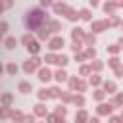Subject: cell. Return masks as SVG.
Wrapping results in <instances>:
<instances>
[{
	"mask_svg": "<svg viewBox=\"0 0 123 123\" xmlns=\"http://www.w3.org/2000/svg\"><path fill=\"white\" fill-rule=\"evenodd\" d=\"M40 21H44V15H42L40 10H31V12H27V25H29V27H37Z\"/></svg>",
	"mask_w": 123,
	"mask_h": 123,
	"instance_id": "1",
	"label": "cell"
},
{
	"mask_svg": "<svg viewBox=\"0 0 123 123\" xmlns=\"http://www.w3.org/2000/svg\"><path fill=\"white\" fill-rule=\"evenodd\" d=\"M62 46H63V38L58 37V38H52V40H50V48H52V50H60Z\"/></svg>",
	"mask_w": 123,
	"mask_h": 123,
	"instance_id": "2",
	"label": "cell"
},
{
	"mask_svg": "<svg viewBox=\"0 0 123 123\" xmlns=\"http://www.w3.org/2000/svg\"><path fill=\"white\" fill-rule=\"evenodd\" d=\"M38 75H40V77H38L40 81H50V79H52V73H50L48 69H40V73H38Z\"/></svg>",
	"mask_w": 123,
	"mask_h": 123,
	"instance_id": "3",
	"label": "cell"
},
{
	"mask_svg": "<svg viewBox=\"0 0 123 123\" xmlns=\"http://www.w3.org/2000/svg\"><path fill=\"white\" fill-rule=\"evenodd\" d=\"M27 48H29V52H33V54H35V52H38V44H37V42H29V46H27Z\"/></svg>",
	"mask_w": 123,
	"mask_h": 123,
	"instance_id": "4",
	"label": "cell"
},
{
	"mask_svg": "<svg viewBox=\"0 0 123 123\" xmlns=\"http://www.w3.org/2000/svg\"><path fill=\"white\" fill-rule=\"evenodd\" d=\"M83 37V29H73V38L77 40V38H81Z\"/></svg>",
	"mask_w": 123,
	"mask_h": 123,
	"instance_id": "5",
	"label": "cell"
},
{
	"mask_svg": "<svg viewBox=\"0 0 123 123\" xmlns=\"http://www.w3.org/2000/svg\"><path fill=\"white\" fill-rule=\"evenodd\" d=\"M17 42H15V38H6V48H13Z\"/></svg>",
	"mask_w": 123,
	"mask_h": 123,
	"instance_id": "6",
	"label": "cell"
},
{
	"mask_svg": "<svg viewBox=\"0 0 123 123\" xmlns=\"http://www.w3.org/2000/svg\"><path fill=\"white\" fill-rule=\"evenodd\" d=\"M65 77H67V75H65V71H62V69L56 73V79H58V81H65Z\"/></svg>",
	"mask_w": 123,
	"mask_h": 123,
	"instance_id": "7",
	"label": "cell"
},
{
	"mask_svg": "<svg viewBox=\"0 0 123 123\" xmlns=\"http://www.w3.org/2000/svg\"><path fill=\"white\" fill-rule=\"evenodd\" d=\"M56 63H60V65H65V63H67V58H65V56H58V62H56Z\"/></svg>",
	"mask_w": 123,
	"mask_h": 123,
	"instance_id": "8",
	"label": "cell"
},
{
	"mask_svg": "<svg viewBox=\"0 0 123 123\" xmlns=\"http://www.w3.org/2000/svg\"><path fill=\"white\" fill-rule=\"evenodd\" d=\"M81 17H83V19H90V12H88V10H83V12H81Z\"/></svg>",
	"mask_w": 123,
	"mask_h": 123,
	"instance_id": "9",
	"label": "cell"
},
{
	"mask_svg": "<svg viewBox=\"0 0 123 123\" xmlns=\"http://www.w3.org/2000/svg\"><path fill=\"white\" fill-rule=\"evenodd\" d=\"M19 88H21L23 92H27V90H31V86H29L27 83H21V85H19Z\"/></svg>",
	"mask_w": 123,
	"mask_h": 123,
	"instance_id": "10",
	"label": "cell"
},
{
	"mask_svg": "<svg viewBox=\"0 0 123 123\" xmlns=\"http://www.w3.org/2000/svg\"><path fill=\"white\" fill-rule=\"evenodd\" d=\"M104 12H106V13H108V12H113V4H106V6H104Z\"/></svg>",
	"mask_w": 123,
	"mask_h": 123,
	"instance_id": "11",
	"label": "cell"
},
{
	"mask_svg": "<svg viewBox=\"0 0 123 123\" xmlns=\"http://www.w3.org/2000/svg\"><path fill=\"white\" fill-rule=\"evenodd\" d=\"M15 71H17V67H15L13 63H10V65H8V73H15Z\"/></svg>",
	"mask_w": 123,
	"mask_h": 123,
	"instance_id": "12",
	"label": "cell"
},
{
	"mask_svg": "<svg viewBox=\"0 0 123 123\" xmlns=\"http://www.w3.org/2000/svg\"><path fill=\"white\" fill-rule=\"evenodd\" d=\"M100 111H102V113H106V111H110V106H100Z\"/></svg>",
	"mask_w": 123,
	"mask_h": 123,
	"instance_id": "13",
	"label": "cell"
},
{
	"mask_svg": "<svg viewBox=\"0 0 123 123\" xmlns=\"http://www.w3.org/2000/svg\"><path fill=\"white\" fill-rule=\"evenodd\" d=\"M38 96H40V98H48V92H46V90H40V94H38Z\"/></svg>",
	"mask_w": 123,
	"mask_h": 123,
	"instance_id": "14",
	"label": "cell"
},
{
	"mask_svg": "<svg viewBox=\"0 0 123 123\" xmlns=\"http://www.w3.org/2000/svg\"><path fill=\"white\" fill-rule=\"evenodd\" d=\"M12 6V0H4V8H10Z\"/></svg>",
	"mask_w": 123,
	"mask_h": 123,
	"instance_id": "15",
	"label": "cell"
},
{
	"mask_svg": "<svg viewBox=\"0 0 123 123\" xmlns=\"http://www.w3.org/2000/svg\"><path fill=\"white\" fill-rule=\"evenodd\" d=\"M40 4H42V6H50V4H52V2H50V0H42V2H40Z\"/></svg>",
	"mask_w": 123,
	"mask_h": 123,
	"instance_id": "16",
	"label": "cell"
},
{
	"mask_svg": "<svg viewBox=\"0 0 123 123\" xmlns=\"http://www.w3.org/2000/svg\"><path fill=\"white\" fill-rule=\"evenodd\" d=\"M121 4H123V0H117V6H121Z\"/></svg>",
	"mask_w": 123,
	"mask_h": 123,
	"instance_id": "17",
	"label": "cell"
},
{
	"mask_svg": "<svg viewBox=\"0 0 123 123\" xmlns=\"http://www.w3.org/2000/svg\"><path fill=\"white\" fill-rule=\"evenodd\" d=\"M119 44H121V46H123V38H121V40H119Z\"/></svg>",
	"mask_w": 123,
	"mask_h": 123,
	"instance_id": "18",
	"label": "cell"
}]
</instances>
